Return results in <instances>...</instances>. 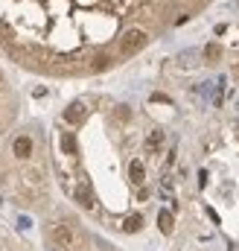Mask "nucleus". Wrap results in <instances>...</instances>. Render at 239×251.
Instances as JSON below:
<instances>
[{
  "mask_svg": "<svg viewBox=\"0 0 239 251\" xmlns=\"http://www.w3.org/2000/svg\"><path fill=\"white\" fill-rule=\"evenodd\" d=\"M219 56H222V47H219V44H207V47H204V59H207V62H216Z\"/></svg>",
  "mask_w": 239,
  "mask_h": 251,
  "instance_id": "9d476101",
  "label": "nucleus"
},
{
  "mask_svg": "<svg viewBox=\"0 0 239 251\" xmlns=\"http://www.w3.org/2000/svg\"><path fill=\"white\" fill-rule=\"evenodd\" d=\"M12 152H15L18 158H29V155H32V140H29V137H15Z\"/></svg>",
  "mask_w": 239,
  "mask_h": 251,
  "instance_id": "7ed1b4c3",
  "label": "nucleus"
},
{
  "mask_svg": "<svg viewBox=\"0 0 239 251\" xmlns=\"http://www.w3.org/2000/svg\"><path fill=\"white\" fill-rule=\"evenodd\" d=\"M108 64H111L108 56H96V59H94V70H102V67H108Z\"/></svg>",
  "mask_w": 239,
  "mask_h": 251,
  "instance_id": "ddd939ff",
  "label": "nucleus"
},
{
  "mask_svg": "<svg viewBox=\"0 0 239 251\" xmlns=\"http://www.w3.org/2000/svg\"><path fill=\"white\" fill-rule=\"evenodd\" d=\"M73 196H76V201H79L85 210H91V207H94V196H91V190H88V187H76Z\"/></svg>",
  "mask_w": 239,
  "mask_h": 251,
  "instance_id": "423d86ee",
  "label": "nucleus"
},
{
  "mask_svg": "<svg viewBox=\"0 0 239 251\" xmlns=\"http://www.w3.org/2000/svg\"><path fill=\"white\" fill-rule=\"evenodd\" d=\"M146 44H149V35H146L143 29H128V32L120 38V53H122V56H134V53H140Z\"/></svg>",
  "mask_w": 239,
  "mask_h": 251,
  "instance_id": "f257e3e1",
  "label": "nucleus"
},
{
  "mask_svg": "<svg viewBox=\"0 0 239 251\" xmlns=\"http://www.w3.org/2000/svg\"><path fill=\"white\" fill-rule=\"evenodd\" d=\"M53 240L59 243L61 249H73V243H76V234H73L67 225H53Z\"/></svg>",
  "mask_w": 239,
  "mask_h": 251,
  "instance_id": "f03ea898",
  "label": "nucleus"
},
{
  "mask_svg": "<svg viewBox=\"0 0 239 251\" xmlns=\"http://www.w3.org/2000/svg\"><path fill=\"white\" fill-rule=\"evenodd\" d=\"M152 102H169V97H164V94H152Z\"/></svg>",
  "mask_w": 239,
  "mask_h": 251,
  "instance_id": "2eb2a0df",
  "label": "nucleus"
},
{
  "mask_svg": "<svg viewBox=\"0 0 239 251\" xmlns=\"http://www.w3.org/2000/svg\"><path fill=\"white\" fill-rule=\"evenodd\" d=\"M195 59H198V50H184V53L178 56L181 64H195Z\"/></svg>",
  "mask_w": 239,
  "mask_h": 251,
  "instance_id": "f8f14e48",
  "label": "nucleus"
},
{
  "mask_svg": "<svg viewBox=\"0 0 239 251\" xmlns=\"http://www.w3.org/2000/svg\"><path fill=\"white\" fill-rule=\"evenodd\" d=\"M61 149H64L67 155H76V137H73L70 131H64V137H61Z\"/></svg>",
  "mask_w": 239,
  "mask_h": 251,
  "instance_id": "1a4fd4ad",
  "label": "nucleus"
},
{
  "mask_svg": "<svg viewBox=\"0 0 239 251\" xmlns=\"http://www.w3.org/2000/svg\"><path fill=\"white\" fill-rule=\"evenodd\" d=\"M0 82H3V73H0Z\"/></svg>",
  "mask_w": 239,
  "mask_h": 251,
  "instance_id": "dca6fc26",
  "label": "nucleus"
},
{
  "mask_svg": "<svg viewBox=\"0 0 239 251\" xmlns=\"http://www.w3.org/2000/svg\"><path fill=\"white\" fill-rule=\"evenodd\" d=\"M128 176H131L134 184H143V181H146V170H143V164H140V161H131V164H128Z\"/></svg>",
  "mask_w": 239,
  "mask_h": 251,
  "instance_id": "39448f33",
  "label": "nucleus"
},
{
  "mask_svg": "<svg viewBox=\"0 0 239 251\" xmlns=\"http://www.w3.org/2000/svg\"><path fill=\"white\" fill-rule=\"evenodd\" d=\"M143 228V216L140 213H131L125 222H122V231H128V234H134V231H140Z\"/></svg>",
  "mask_w": 239,
  "mask_h": 251,
  "instance_id": "0eeeda50",
  "label": "nucleus"
},
{
  "mask_svg": "<svg viewBox=\"0 0 239 251\" xmlns=\"http://www.w3.org/2000/svg\"><path fill=\"white\" fill-rule=\"evenodd\" d=\"M64 120L67 123H82L85 120V105L82 102H73L70 108H64Z\"/></svg>",
  "mask_w": 239,
  "mask_h": 251,
  "instance_id": "20e7f679",
  "label": "nucleus"
},
{
  "mask_svg": "<svg viewBox=\"0 0 239 251\" xmlns=\"http://www.w3.org/2000/svg\"><path fill=\"white\" fill-rule=\"evenodd\" d=\"M158 228H161L164 234H172V213H169V210H161V213H158Z\"/></svg>",
  "mask_w": 239,
  "mask_h": 251,
  "instance_id": "6e6552de",
  "label": "nucleus"
},
{
  "mask_svg": "<svg viewBox=\"0 0 239 251\" xmlns=\"http://www.w3.org/2000/svg\"><path fill=\"white\" fill-rule=\"evenodd\" d=\"M117 117H120V120H128V117H131V111H128V108H125V105H120Z\"/></svg>",
  "mask_w": 239,
  "mask_h": 251,
  "instance_id": "4468645a",
  "label": "nucleus"
},
{
  "mask_svg": "<svg viewBox=\"0 0 239 251\" xmlns=\"http://www.w3.org/2000/svg\"><path fill=\"white\" fill-rule=\"evenodd\" d=\"M161 143H164V131H152V134H149V140H146V146H149V149H158Z\"/></svg>",
  "mask_w": 239,
  "mask_h": 251,
  "instance_id": "9b49d317",
  "label": "nucleus"
}]
</instances>
